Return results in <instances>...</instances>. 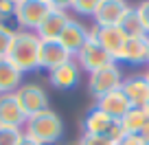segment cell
Segmentation results:
<instances>
[{
  "label": "cell",
  "mask_w": 149,
  "mask_h": 145,
  "mask_svg": "<svg viewBox=\"0 0 149 145\" xmlns=\"http://www.w3.org/2000/svg\"><path fill=\"white\" fill-rule=\"evenodd\" d=\"M15 97H18V103H20V108H22L26 119H31V117H35V114H40V112L51 108L48 95L40 84H22L15 90Z\"/></svg>",
  "instance_id": "5"
},
{
  "label": "cell",
  "mask_w": 149,
  "mask_h": 145,
  "mask_svg": "<svg viewBox=\"0 0 149 145\" xmlns=\"http://www.w3.org/2000/svg\"><path fill=\"white\" fill-rule=\"evenodd\" d=\"M149 123V106L145 108H130L121 119V125L127 134H138Z\"/></svg>",
  "instance_id": "19"
},
{
  "label": "cell",
  "mask_w": 149,
  "mask_h": 145,
  "mask_svg": "<svg viewBox=\"0 0 149 145\" xmlns=\"http://www.w3.org/2000/svg\"><path fill=\"white\" fill-rule=\"evenodd\" d=\"M22 130L26 136H31L40 145H57L64 139V121L51 108L35 114V117H31V119H26Z\"/></svg>",
  "instance_id": "2"
},
{
  "label": "cell",
  "mask_w": 149,
  "mask_h": 145,
  "mask_svg": "<svg viewBox=\"0 0 149 145\" xmlns=\"http://www.w3.org/2000/svg\"><path fill=\"white\" fill-rule=\"evenodd\" d=\"M70 60H74V57L61 46L59 40L57 42H42V46H40V68L48 70V73L59 68L61 64H66Z\"/></svg>",
  "instance_id": "16"
},
{
  "label": "cell",
  "mask_w": 149,
  "mask_h": 145,
  "mask_svg": "<svg viewBox=\"0 0 149 145\" xmlns=\"http://www.w3.org/2000/svg\"><path fill=\"white\" fill-rule=\"evenodd\" d=\"M118 27H121V31L125 33L127 40L130 38H149V33L145 31V24H143V20H140L136 7H132V9L127 11V15L123 18V22L118 24Z\"/></svg>",
  "instance_id": "20"
},
{
  "label": "cell",
  "mask_w": 149,
  "mask_h": 145,
  "mask_svg": "<svg viewBox=\"0 0 149 145\" xmlns=\"http://www.w3.org/2000/svg\"><path fill=\"white\" fill-rule=\"evenodd\" d=\"M147 48H149V38H147Z\"/></svg>",
  "instance_id": "35"
},
{
  "label": "cell",
  "mask_w": 149,
  "mask_h": 145,
  "mask_svg": "<svg viewBox=\"0 0 149 145\" xmlns=\"http://www.w3.org/2000/svg\"><path fill=\"white\" fill-rule=\"evenodd\" d=\"M81 66L77 64V60H70L66 64H61L59 68L48 73V84L55 90H72L79 86L81 81Z\"/></svg>",
  "instance_id": "9"
},
{
  "label": "cell",
  "mask_w": 149,
  "mask_h": 145,
  "mask_svg": "<svg viewBox=\"0 0 149 145\" xmlns=\"http://www.w3.org/2000/svg\"><path fill=\"white\" fill-rule=\"evenodd\" d=\"M70 2H72V0H51V9L68 13V11H70Z\"/></svg>",
  "instance_id": "28"
},
{
  "label": "cell",
  "mask_w": 149,
  "mask_h": 145,
  "mask_svg": "<svg viewBox=\"0 0 149 145\" xmlns=\"http://www.w3.org/2000/svg\"><path fill=\"white\" fill-rule=\"evenodd\" d=\"M24 136V130L15 127H0V145H20Z\"/></svg>",
  "instance_id": "23"
},
{
  "label": "cell",
  "mask_w": 149,
  "mask_h": 145,
  "mask_svg": "<svg viewBox=\"0 0 149 145\" xmlns=\"http://www.w3.org/2000/svg\"><path fill=\"white\" fill-rule=\"evenodd\" d=\"M70 15L64 13V11H53L44 18V22L37 27V38L42 40V42H57V40L61 38V33H64V29L68 27L70 22Z\"/></svg>",
  "instance_id": "13"
},
{
  "label": "cell",
  "mask_w": 149,
  "mask_h": 145,
  "mask_svg": "<svg viewBox=\"0 0 149 145\" xmlns=\"http://www.w3.org/2000/svg\"><path fill=\"white\" fill-rule=\"evenodd\" d=\"M123 62L127 66H149V48H147V38H130L125 46L121 48L116 57V64Z\"/></svg>",
  "instance_id": "15"
},
{
  "label": "cell",
  "mask_w": 149,
  "mask_h": 145,
  "mask_svg": "<svg viewBox=\"0 0 149 145\" xmlns=\"http://www.w3.org/2000/svg\"><path fill=\"white\" fill-rule=\"evenodd\" d=\"M132 5L127 0H103L101 7L94 13V27H118Z\"/></svg>",
  "instance_id": "8"
},
{
  "label": "cell",
  "mask_w": 149,
  "mask_h": 145,
  "mask_svg": "<svg viewBox=\"0 0 149 145\" xmlns=\"http://www.w3.org/2000/svg\"><path fill=\"white\" fill-rule=\"evenodd\" d=\"M90 40V29L86 27L84 22H79V20H70L68 27L64 29V33H61V46L66 48V51L70 53V55H77V53L84 48V44Z\"/></svg>",
  "instance_id": "14"
},
{
  "label": "cell",
  "mask_w": 149,
  "mask_h": 145,
  "mask_svg": "<svg viewBox=\"0 0 149 145\" xmlns=\"http://www.w3.org/2000/svg\"><path fill=\"white\" fill-rule=\"evenodd\" d=\"M68 145H79V143H68Z\"/></svg>",
  "instance_id": "34"
},
{
  "label": "cell",
  "mask_w": 149,
  "mask_h": 145,
  "mask_svg": "<svg viewBox=\"0 0 149 145\" xmlns=\"http://www.w3.org/2000/svg\"><path fill=\"white\" fill-rule=\"evenodd\" d=\"M15 18V2L13 0H0V22L9 24V20Z\"/></svg>",
  "instance_id": "24"
},
{
  "label": "cell",
  "mask_w": 149,
  "mask_h": 145,
  "mask_svg": "<svg viewBox=\"0 0 149 145\" xmlns=\"http://www.w3.org/2000/svg\"><path fill=\"white\" fill-rule=\"evenodd\" d=\"M90 35L114 57V62H116L121 48L125 46V42H127V38H125V33L121 31V27H94L92 24V27H90Z\"/></svg>",
  "instance_id": "10"
},
{
  "label": "cell",
  "mask_w": 149,
  "mask_h": 145,
  "mask_svg": "<svg viewBox=\"0 0 149 145\" xmlns=\"http://www.w3.org/2000/svg\"><path fill=\"white\" fill-rule=\"evenodd\" d=\"M51 13V7L40 0H24L15 5V24L22 31H37V27L44 22V18Z\"/></svg>",
  "instance_id": "7"
},
{
  "label": "cell",
  "mask_w": 149,
  "mask_h": 145,
  "mask_svg": "<svg viewBox=\"0 0 149 145\" xmlns=\"http://www.w3.org/2000/svg\"><path fill=\"white\" fill-rule=\"evenodd\" d=\"M138 134H140V136H143V139H145V141H147V143H149V123H147V125H145L143 130L138 132Z\"/></svg>",
  "instance_id": "30"
},
{
  "label": "cell",
  "mask_w": 149,
  "mask_h": 145,
  "mask_svg": "<svg viewBox=\"0 0 149 145\" xmlns=\"http://www.w3.org/2000/svg\"><path fill=\"white\" fill-rule=\"evenodd\" d=\"M74 60H77V64L81 66V70L88 73V75H90V73H94V70L105 68V66H110V64H116L114 57H112L110 53H107L105 48L92 38V35H90V40L84 44V48L74 55Z\"/></svg>",
  "instance_id": "6"
},
{
  "label": "cell",
  "mask_w": 149,
  "mask_h": 145,
  "mask_svg": "<svg viewBox=\"0 0 149 145\" xmlns=\"http://www.w3.org/2000/svg\"><path fill=\"white\" fill-rule=\"evenodd\" d=\"M20 145H40V143H37V141H33L31 136L24 134V136H22V141H20Z\"/></svg>",
  "instance_id": "29"
},
{
  "label": "cell",
  "mask_w": 149,
  "mask_h": 145,
  "mask_svg": "<svg viewBox=\"0 0 149 145\" xmlns=\"http://www.w3.org/2000/svg\"><path fill=\"white\" fill-rule=\"evenodd\" d=\"M123 70L118 64H110L101 70H94L88 75V90L94 99H101L105 97L107 92H114V90L121 88L123 84Z\"/></svg>",
  "instance_id": "4"
},
{
  "label": "cell",
  "mask_w": 149,
  "mask_h": 145,
  "mask_svg": "<svg viewBox=\"0 0 149 145\" xmlns=\"http://www.w3.org/2000/svg\"><path fill=\"white\" fill-rule=\"evenodd\" d=\"M79 145H114L110 139H103V136H94V134H81V139L77 141Z\"/></svg>",
  "instance_id": "25"
},
{
  "label": "cell",
  "mask_w": 149,
  "mask_h": 145,
  "mask_svg": "<svg viewBox=\"0 0 149 145\" xmlns=\"http://www.w3.org/2000/svg\"><path fill=\"white\" fill-rule=\"evenodd\" d=\"M81 130L84 134H94V136H103V139H110L114 145H118V141L125 136V130H123L121 121L107 117L105 112L92 108L88 114L81 121Z\"/></svg>",
  "instance_id": "3"
},
{
  "label": "cell",
  "mask_w": 149,
  "mask_h": 145,
  "mask_svg": "<svg viewBox=\"0 0 149 145\" xmlns=\"http://www.w3.org/2000/svg\"><path fill=\"white\" fill-rule=\"evenodd\" d=\"M136 9H138V15H140V20H143V24H145V31L149 33V0H143Z\"/></svg>",
  "instance_id": "27"
},
{
  "label": "cell",
  "mask_w": 149,
  "mask_h": 145,
  "mask_svg": "<svg viewBox=\"0 0 149 145\" xmlns=\"http://www.w3.org/2000/svg\"><path fill=\"white\" fill-rule=\"evenodd\" d=\"M121 92L127 97V101H130L132 108L149 106V84H147V79L143 77V73H140V75L125 77L123 84H121Z\"/></svg>",
  "instance_id": "12"
},
{
  "label": "cell",
  "mask_w": 149,
  "mask_h": 145,
  "mask_svg": "<svg viewBox=\"0 0 149 145\" xmlns=\"http://www.w3.org/2000/svg\"><path fill=\"white\" fill-rule=\"evenodd\" d=\"M40 2H44V5H48V7H51V0H40Z\"/></svg>",
  "instance_id": "32"
},
{
  "label": "cell",
  "mask_w": 149,
  "mask_h": 145,
  "mask_svg": "<svg viewBox=\"0 0 149 145\" xmlns=\"http://www.w3.org/2000/svg\"><path fill=\"white\" fill-rule=\"evenodd\" d=\"M103 0H72L70 2V11H74L81 18H94L97 9L101 7Z\"/></svg>",
  "instance_id": "21"
},
{
  "label": "cell",
  "mask_w": 149,
  "mask_h": 145,
  "mask_svg": "<svg viewBox=\"0 0 149 145\" xmlns=\"http://www.w3.org/2000/svg\"><path fill=\"white\" fill-rule=\"evenodd\" d=\"M94 108H97V110H101V112H105L107 117L121 121L123 114H125L132 106H130V101H127V97L121 92V88H118V90H114V92H107L105 97L97 99Z\"/></svg>",
  "instance_id": "17"
},
{
  "label": "cell",
  "mask_w": 149,
  "mask_h": 145,
  "mask_svg": "<svg viewBox=\"0 0 149 145\" xmlns=\"http://www.w3.org/2000/svg\"><path fill=\"white\" fill-rule=\"evenodd\" d=\"M26 117H24L22 108L18 103L15 92H7L0 95V127H15V130H22Z\"/></svg>",
  "instance_id": "11"
},
{
  "label": "cell",
  "mask_w": 149,
  "mask_h": 145,
  "mask_svg": "<svg viewBox=\"0 0 149 145\" xmlns=\"http://www.w3.org/2000/svg\"><path fill=\"white\" fill-rule=\"evenodd\" d=\"M13 2H15V5H18V2H24V0H13Z\"/></svg>",
  "instance_id": "33"
},
{
  "label": "cell",
  "mask_w": 149,
  "mask_h": 145,
  "mask_svg": "<svg viewBox=\"0 0 149 145\" xmlns=\"http://www.w3.org/2000/svg\"><path fill=\"white\" fill-rule=\"evenodd\" d=\"M40 46H42V40L37 38L35 31L18 29L13 35V42H11L7 60L22 75L24 73H35V70H40Z\"/></svg>",
  "instance_id": "1"
},
{
  "label": "cell",
  "mask_w": 149,
  "mask_h": 145,
  "mask_svg": "<svg viewBox=\"0 0 149 145\" xmlns=\"http://www.w3.org/2000/svg\"><path fill=\"white\" fill-rule=\"evenodd\" d=\"M22 73L11 64L9 60H0V95L7 92H15V90L22 86Z\"/></svg>",
  "instance_id": "18"
},
{
  "label": "cell",
  "mask_w": 149,
  "mask_h": 145,
  "mask_svg": "<svg viewBox=\"0 0 149 145\" xmlns=\"http://www.w3.org/2000/svg\"><path fill=\"white\" fill-rule=\"evenodd\" d=\"M15 31H18V29H13L11 24L0 22V60H5V57L9 55V48H11Z\"/></svg>",
  "instance_id": "22"
},
{
  "label": "cell",
  "mask_w": 149,
  "mask_h": 145,
  "mask_svg": "<svg viewBox=\"0 0 149 145\" xmlns=\"http://www.w3.org/2000/svg\"><path fill=\"white\" fill-rule=\"evenodd\" d=\"M118 145H149V143L140 134H127V132H125V136L118 141Z\"/></svg>",
  "instance_id": "26"
},
{
  "label": "cell",
  "mask_w": 149,
  "mask_h": 145,
  "mask_svg": "<svg viewBox=\"0 0 149 145\" xmlns=\"http://www.w3.org/2000/svg\"><path fill=\"white\" fill-rule=\"evenodd\" d=\"M143 77H145V79H147V84H149V66H147V70H145V73H143Z\"/></svg>",
  "instance_id": "31"
}]
</instances>
